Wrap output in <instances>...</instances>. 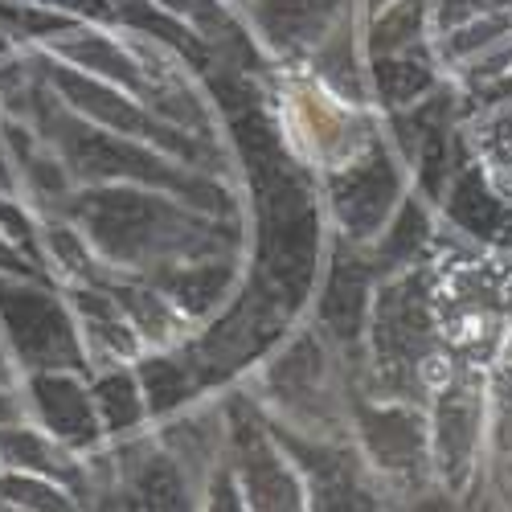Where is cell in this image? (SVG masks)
I'll return each instance as SVG.
<instances>
[{"mask_svg":"<svg viewBox=\"0 0 512 512\" xmlns=\"http://www.w3.org/2000/svg\"><path fill=\"white\" fill-rule=\"evenodd\" d=\"M0 193H5V197H21V181H17V168H13V156H9L5 136H0Z\"/></svg>","mask_w":512,"mask_h":512,"instance_id":"8fae6325","label":"cell"},{"mask_svg":"<svg viewBox=\"0 0 512 512\" xmlns=\"http://www.w3.org/2000/svg\"><path fill=\"white\" fill-rule=\"evenodd\" d=\"M21 398L25 418L50 431L62 447H70L82 459L103 455V422L95 410V394L82 386L78 373L54 369V373H29L21 377Z\"/></svg>","mask_w":512,"mask_h":512,"instance_id":"7a4b0ae2","label":"cell"},{"mask_svg":"<svg viewBox=\"0 0 512 512\" xmlns=\"http://www.w3.org/2000/svg\"><path fill=\"white\" fill-rule=\"evenodd\" d=\"M201 512H250L246 492H242V484H238V476H234L230 459H222V463L205 476V484H201Z\"/></svg>","mask_w":512,"mask_h":512,"instance_id":"52a82bcc","label":"cell"},{"mask_svg":"<svg viewBox=\"0 0 512 512\" xmlns=\"http://www.w3.org/2000/svg\"><path fill=\"white\" fill-rule=\"evenodd\" d=\"M87 512H132V508H127V500H123V492H119V484H115V463H107V472H103Z\"/></svg>","mask_w":512,"mask_h":512,"instance_id":"ba28073f","label":"cell"},{"mask_svg":"<svg viewBox=\"0 0 512 512\" xmlns=\"http://www.w3.org/2000/svg\"><path fill=\"white\" fill-rule=\"evenodd\" d=\"M91 394H95V410H99V422H103V435L111 439V443H132V435L140 431V422H144V414H148V402H144V394H140V381L132 377V373H103L95 386H91Z\"/></svg>","mask_w":512,"mask_h":512,"instance_id":"5b68a950","label":"cell"},{"mask_svg":"<svg viewBox=\"0 0 512 512\" xmlns=\"http://www.w3.org/2000/svg\"><path fill=\"white\" fill-rule=\"evenodd\" d=\"M25 418V398H21V381L0 377V426Z\"/></svg>","mask_w":512,"mask_h":512,"instance_id":"30bf717a","label":"cell"},{"mask_svg":"<svg viewBox=\"0 0 512 512\" xmlns=\"http://www.w3.org/2000/svg\"><path fill=\"white\" fill-rule=\"evenodd\" d=\"M0 377H9V381H17V373H13L9 357H5V345H0Z\"/></svg>","mask_w":512,"mask_h":512,"instance_id":"4fadbf2b","label":"cell"},{"mask_svg":"<svg viewBox=\"0 0 512 512\" xmlns=\"http://www.w3.org/2000/svg\"><path fill=\"white\" fill-rule=\"evenodd\" d=\"M0 275H37L41 279V271L29 263V254L5 230H0Z\"/></svg>","mask_w":512,"mask_h":512,"instance_id":"9c48e42d","label":"cell"},{"mask_svg":"<svg viewBox=\"0 0 512 512\" xmlns=\"http://www.w3.org/2000/svg\"><path fill=\"white\" fill-rule=\"evenodd\" d=\"M0 472H5V459H0Z\"/></svg>","mask_w":512,"mask_h":512,"instance_id":"9a60e30c","label":"cell"},{"mask_svg":"<svg viewBox=\"0 0 512 512\" xmlns=\"http://www.w3.org/2000/svg\"><path fill=\"white\" fill-rule=\"evenodd\" d=\"M394 512H447L439 500H394Z\"/></svg>","mask_w":512,"mask_h":512,"instance_id":"7c38bea8","label":"cell"},{"mask_svg":"<svg viewBox=\"0 0 512 512\" xmlns=\"http://www.w3.org/2000/svg\"><path fill=\"white\" fill-rule=\"evenodd\" d=\"M0 345L17 381L54 369L78 373L87 365L74 308L37 275H0Z\"/></svg>","mask_w":512,"mask_h":512,"instance_id":"6da1fadb","label":"cell"},{"mask_svg":"<svg viewBox=\"0 0 512 512\" xmlns=\"http://www.w3.org/2000/svg\"><path fill=\"white\" fill-rule=\"evenodd\" d=\"M0 512H21V508H13V504H5V500H0Z\"/></svg>","mask_w":512,"mask_h":512,"instance_id":"5bb4252c","label":"cell"},{"mask_svg":"<svg viewBox=\"0 0 512 512\" xmlns=\"http://www.w3.org/2000/svg\"><path fill=\"white\" fill-rule=\"evenodd\" d=\"M115 484L132 512H201V480L160 443H123Z\"/></svg>","mask_w":512,"mask_h":512,"instance_id":"3957f363","label":"cell"},{"mask_svg":"<svg viewBox=\"0 0 512 512\" xmlns=\"http://www.w3.org/2000/svg\"><path fill=\"white\" fill-rule=\"evenodd\" d=\"M0 500L21 512H87V500L58 480L29 476V472H0Z\"/></svg>","mask_w":512,"mask_h":512,"instance_id":"8992f818","label":"cell"},{"mask_svg":"<svg viewBox=\"0 0 512 512\" xmlns=\"http://www.w3.org/2000/svg\"><path fill=\"white\" fill-rule=\"evenodd\" d=\"M70 308H74L87 357H107V361L119 365V361L140 353V336H136V328H132V320H127L119 300H111V295H103V291L82 287V291H74Z\"/></svg>","mask_w":512,"mask_h":512,"instance_id":"277c9868","label":"cell"}]
</instances>
